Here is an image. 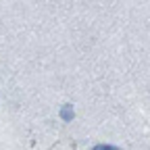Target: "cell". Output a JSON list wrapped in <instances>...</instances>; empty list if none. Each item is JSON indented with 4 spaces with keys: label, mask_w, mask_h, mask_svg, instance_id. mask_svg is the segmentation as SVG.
I'll return each mask as SVG.
<instances>
[{
    "label": "cell",
    "mask_w": 150,
    "mask_h": 150,
    "mask_svg": "<svg viewBox=\"0 0 150 150\" xmlns=\"http://www.w3.org/2000/svg\"><path fill=\"white\" fill-rule=\"evenodd\" d=\"M61 117H63L65 121H71V119L75 117V112H73V106H71V104H65V106L61 108Z\"/></svg>",
    "instance_id": "cell-1"
},
{
    "label": "cell",
    "mask_w": 150,
    "mask_h": 150,
    "mask_svg": "<svg viewBox=\"0 0 150 150\" xmlns=\"http://www.w3.org/2000/svg\"><path fill=\"white\" fill-rule=\"evenodd\" d=\"M92 150H119L117 146H108V144H98V146H94Z\"/></svg>",
    "instance_id": "cell-2"
}]
</instances>
